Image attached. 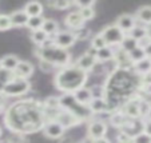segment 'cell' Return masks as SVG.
Returning a JSON list of instances; mask_svg holds the SVG:
<instances>
[{"label": "cell", "instance_id": "816d5d0a", "mask_svg": "<svg viewBox=\"0 0 151 143\" xmlns=\"http://www.w3.org/2000/svg\"><path fill=\"white\" fill-rule=\"evenodd\" d=\"M4 87H6V86H4L3 83H0V92H3V91H4Z\"/></svg>", "mask_w": 151, "mask_h": 143}, {"label": "cell", "instance_id": "3957f363", "mask_svg": "<svg viewBox=\"0 0 151 143\" xmlns=\"http://www.w3.org/2000/svg\"><path fill=\"white\" fill-rule=\"evenodd\" d=\"M87 80H88V72L83 71L76 64H70L56 72L54 78V84L64 94H74L79 88L86 87Z\"/></svg>", "mask_w": 151, "mask_h": 143}, {"label": "cell", "instance_id": "7bdbcfd3", "mask_svg": "<svg viewBox=\"0 0 151 143\" xmlns=\"http://www.w3.org/2000/svg\"><path fill=\"white\" fill-rule=\"evenodd\" d=\"M135 143H151V137L148 134H146L145 131L139 132L137 137H134Z\"/></svg>", "mask_w": 151, "mask_h": 143}, {"label": "cell", "instance_id": "f35d334b", "mask_svg": "<svg viewBox=\"0 0 151 143\" xmlns=\"http://www.w3.org/2000/svg\"><path fill=\"white\" fill-rule=\"evenodd\" d=\"M75 35V37H76V40H86L88 39L90 35H91V31H90L88 28H79V29H75V31H72Z\"/></svg>", "mask_w": 151, "mask_h": 143}, {"label": "cell", "instance_id": "8fae6325", "mask_svg": "<svg viewBox=\"0 0 151 143\" xmlns=\"http://www.w3.org/2000/svg\"><path fill=\"white\" fill-rule=\"evenodd\" d=\"M140 102H142V96L138 95V96L132 98L131 100H128L127 103L120 109V111L124 112L130 119H142V115H140Z\"/></svg>", "mask_w": 151, "mask_h": 143}, {"label": "cell", "instance_id": "ab89813d", "mask_svg": "<svg viewBox=\"0 0 151 143\" xmlns=\"http://www.w3.org/2000/svg\"><path fill=\"white\" fill-rule=\"evenodd\" d=\"M79 12H80V15H82V17L84 19V22L94 19V16H95V9H94V7H87V8H82V9H79Z\"/></svg>", "mask_w": 151, "mask_h": 143}, {"label": "cell", "instance_id": "ac0fdd59", "mask_svg": "<svg viewBox=\"0 0 151 143\" xmlns=\"http://www.w3.org/2000/svg\"><path fill=\"white\" fill-rule=\"evenodd\" d=\"M130 120L131 119H130V118H128L123 111H120V110L114 111L112 114H110V123H111L114 127L119 129V130H122L123 127L130 122Z\"/></svg>", "mask_w": 151, "mask_h": 143}, {"label": "cell", "instance_id": "2e32d148", "mask_svg": "<svg viewBox=\"0 0 151 143\" xmlns=\"http://www.w3.org/2000/svg\"><path fill=\"white\" fill-rule=\"evenodd\" d=\"M115 24H116V26L119 27V28L122 29L126 35H127L128 32L137 26V19H135L132 15H130V14H122L120 16H118Z\"/></svg>", "mask_w": 151, "mask_h": 143}, {"label": "cell", "instance_id": "ba28073f", "mask_svg": "<svg viewBox=\"0 0 151 143\" xmlns=\"http://www.w3.org/2000/svg\"><path fill=\"white\" fill-rule=\"evenodd\" d=\"M107 130H109V126L104 120L92 119L91 122H88V126H87V138L92 140L104 138L107 135Z\"/></svg>", "mask_w": 151, "mask_h": 143}, {"label": "cell", "instance_id": "30bf717a", "mask_svg": "<svg viewBox=\"0 0 151 143\" xmlns=\"http://www.w3.org/2000/svg\"><path fill=\"white\" fill-rule=\"evenodd\" d=\"M42 131H43V134H44V137L50 138V139H62V138L64 137V134H66L64 126H62L56 120H50V122H47Z\"/></svg>", "mask_w": 151, "mask_h": 143}, {"label": "cell", "instance_id": "e0dca14e", "mask_svg": "<svg viewBox=\"0 0 151 143\" xmlns=\"http://www.w3.org/2000/svg\"><path fill=\"white\" fill-rule=\"evenodd\" d=\"M64 23H66L67 27L72 28V31H75V29L83 28V26H84L86 22H84V19L82 17V15H80L79 11H71L66 16V19H64Z\"/></svg>", "mask_w": 151, "mask_h": 143}, {"label": "cell", "instance_id": "5bb4252c", "mask_svg": "<svg viewBox=\"0 0 151 143\" xmlns=\"http://www.w3.org/2000/svg\"><path fill=\"white\" fill-rule=\"evenodd\" d=\"M90 110L92 111V114H112V109L110 107L109 102L104 98H94L91 100V103L88 104Z\"/></svg>", "mask_w": 151, "mask_h": 143}, {"label": "cell", "instance_id": "d6986e66", "mask_svg": "<svg viewBox=\"0 0 151 143\" xmlns=\"http://www.w3.org/2000/svg\"><path fill=\"white\" fill-rule=\"evenodd\" d=\"M9 17H11V22H12V27H24L27 26V23L29 20V16L24 11V8L14 11L9 15Z\"/></svg>", "mask_w": 151, "mask_h": 143}, {"label": "cell", "instance_id": "e575fe53", "mask_svg": "<svg viewBox=\"0 0 151 143\" xmlns=\"http://www.w3.org/2000/svg\"><path fill=\"white\" fill-rule=\"evenodd\" d=\"M15 76H16V75H15L14 71H8V70L0 68V83H3L4 86L8 84Z\"/></svg>", "mask_w": 151, "mask_h": 143}, {"label": "cell", "instance_id": "ee69618b", "mask_svg": "<svg viewBox=\"0 0 151 143\" xmlns=\"http://www.w3.org/2000/svg\"><path fill=\"white\" fill-rule=\"evenodd\" d=\"M39 68L42 70L43 72H52L55 68V66H52L51 63H48V62H46V60H39Z\"/></svg>", "mask_w": 151, "mask_h": 143}, {"label": "cell", "instance_id": "836d02e7", "mask_svg": "<svg viewBox=\"0 0 151 143\" xmlns=\"http://www.w3.org/2000/svg\"><path fill=\"white\" fill-rule=\"evenodd\" d=\"M91 47L92 48H95L96 51H99V50L104 48V47H107V43H106V40L103 39V36L100 34L95 35L94 37H92L91 40Z\"/></svg>", "mask_w": 151, "mask_h": 143}, {"label": "cell", "instance_id": "cb8c5ba5", "mask_svg": "<svg viewBox=\"0 0 151 143\" xmlns=\"http://www.w3.org/2000/svg\"><path fill=\"white\" fill-rule=\"evenodd\" d=\"M0 63H1V68L8 70V71H14L16 70L17 64L20 63V59L16 56V55H6L0 59Z\"/></svg>", "mask_w": 151, "mask_h": 143}, {"label": "cell", "instance_id": "d4e9b609", "mask_svg": "<svg viewBox=\"0 0 151 143\" xmlns=\"http://www.w3.org/2000/svg\"><path fill=\"white\" fill-rule=\"evenodd\" d=\"M132 70H134L138 75H140V76H145V75L150 74L151 72V59L150 57H145L143 60L135 63Z\"/></svg>", "mask_w": 151, "mask_h": 143}, {"label": "cell", "instance_id": "db71d44e", "mask_svg": "<svg viewBox=\"0 0 151 143\" xmlns=\"http://www.w3.org/2000/svg\"><path fill=\"white\" fill-rule=\"evenodd\" d=\"M0 137H1V127H0Z\"/></svg>", "mask_w": 151, "mask_h": 143}, {"label": "cell", "instance_id": "8992f818", "mask_svg": "<svg viewBox=\"0 0 151 143\" xmlns=\"http://www.w3.org/2000/svg\"><path fill=\"white\" fill-rule=\"evenodd\" d=\"M29 90H31V83L28 82V79L15 76L8 84H6L3 94L7 98H19L27 95Z\"/></svg>", "mask_w": 151, "mask_h": 143}, {"label": "cell", "instance_id": "603a6c76", "mask_svg": "<svg viewBox=\"0 0 151 143\" xmlns=\"http://www.w3.org/2000/svg\"><path fill=\"white\" fill-rule=\"evenodd\" d=\"M24 11L27 12L29 17H35V16H43V11H44V6L40 1H29L26 4Z\"/></svg>", "mask_w": 151, "mask_h": 143}, {"label": "cell", "instance_id": "1f68e13d", "mask_svg": "<svg viewBox=\"0 0 151 143\" xmlns=\"http://www.w3.org/2000/svg\"><path fill=\"white\" fill-rule=\"evenodd\" d=\"M128 55H130V59H131V62L134 64L138 63V62H140V60H143L145 57H147L146 56L145 50H143L142 47H139V46H138L135 50H132L131 52H128Z\"/></svg>", "mask_w": 151, "mask_h": 143}, {"label": "cell", "instance_id": "f6af8a7d", "mask_svg": "<svg viewBox=\"0 0 151 143\" xmlns=\"http://www.w3.org/2000/svg\"><path fill=\"white\" fill-rule=\"evenodd\" d=\"M143 131L151 137V120L150 119H143Z\"/></svg>", "mask_w": 151, "mask_h": 143}, {"label": "cell", "instance_id": "74e56055", "mask_svg": "<svg viewBox=\"0 0 151 143\" xmlns=\"http://www.w3.org/2000/svg\"><path fill=\"white\" fill-rule=\"evenodd\" d=\"M9 28H12V22L9 15H0V31H8Z\"/></svg>", "mask_w": 151, "mask_h": 143}, {"label": "cell", "instance_id": "60d3db41", "mask_svg": "<svg viewBox=\"0 0 151 143\" xmlns=\"http://www.w3.org/2000/svg\"><path fill=\"white\" fill-rule=\"evenodd\" d=\"M90 90H91L94 98H104V86H96V84H94V86L90 87Z\"/></svg>", "mask_w": 151, "mask_h": 143}, {"label": "cell", "instance_id": "681fc988", "mask_svg": "<svg viewBox=\"0 0 151 143\" xmlns=\"http://www.w3.org/2000/svg\"><path fill=\"white\" fill-rule=\"evenodd\" d=\"M145 29H146V36L151 40V23L147 24V26H145Z\"/></svg>", "mask_w": 151, "mask_h": 143}, {"label": "cell", "instance_id": "7a4b0ae2", "mask_svg": "<svg viewBox=\"0 0 151 143\" xmlns=\"http://www.w3.org/2000/svg\"><path fill=\"white\" fill-rule=\"evenodd\" d=\"M142 90V76L134 70L115 68L104 82V99L112 111L120 110L128 100L138 96Z\"/></svg>", "mask_w": 151, "mask_h": 143}, {"label": "cell", "instance_id": "bcb514c9", "mask_svg": "<svg viewBox=\"0 0 151 143\" xmlns=\"http://www.w3.org/2000/svg\"><path fill=\"white\" fill-rule=\"evenodd\" d=\"M6 106H7V96L3 94V92H0V112L7 110Z\"/></svg>", "mask_w": 151, "mask_h": 143}, {"label": "cell", "instance_id": "7c38bea8", "mask_svg": "<svg viewBox=\"0 0 151 143\" xmlns=\"http://www.w3.org/2000/svg\"><path fill=\"white\" fill-rule=\"evenodd\" d=\"M114 63H115V68L131 70L134 67V63L130 59L128 52H126L120 47H116V50H114Z\"/></svg>", "mask_w": 151, "mask_h": 143}, {"label": "cell", "instance_id": "d590c367", "mask_svg": "<svg viewBox=\"0 0 151 143\" xmlns=\"http://www.w3.org/2000/svg\"><path fill=\"white\" fill-rule=\"evenodd\" d=\"M6 143H29V139L26 137V135L12 132V134L6 139Z\"/></svg>", "mask_w": 151, "mask_h": 143}, {"label": "cell", "instance_id": "f907efd6", "mask_svg": "<svg viewBox=\"0 0 151 143\" xmlns=\"http://www.w3.org/2000/svg\"><path fill=\"white\" fill-rule=\"evenodd\" d=\"M146 119H150V120H151V107H150V111H148V114H147V116H146Z\"/></svg>", "mask_w": 151, "mask_h": 143}, {"label": "cell", "instance_id": "4fadbf2b", "mask_svg": "<svg viewBox=\"0 0 151 143\" xmlns=\"http://www.w3.org/2000/svg\"><path fill=\"white\" fill-rule=\"evenodd\" d=\"M56 122H59L62 126H64V129H71V127H74V126H78V124H80V123H83L82 120L79 119V118H76L75 115H72L71 112H68V111H66V110H60L59 111V114H58V116H56Z\"/></svg>", "mask_w": 151, "mask_h": 143}, {"label": "cell", "instance_id": "c3c4849f", "mask_svg": "<svg viewBox=\"0 0 151 143\" xmlns=\"http://www.w3.org/2000/svg\"><path fill=\"white\" fill-rule=\"evenodd\" d=\"M143 50H145V52H146V56L151 59V42H150V43H148Z\"/></svg>", "mask_w": 151, "mask_h": 143}, {"label": "cell", "instance_id": "b9f144b4", "mask_svg": "<svg viewBox=\"0 0 151 143\" xmlns=\"http://www.w3.org/2000/svg\"><path fill=\"white\" fill-rule=\"evenodd\" d=\"M116 143H135V142H134V138L132 137L119 131L116 135Z\"/></svg>", "mask_w": 151, "mask_h": 143}, {"label": "cell", "instance_id": "ffe728a7", "mask_svg": "<svg viewBox=\"0 0 151 143\" xmlns=\"http://www.w3.org/2000/svg\"><path fill=\"white\" fill-rule=\"evenodd\" d=\"M32 74H34V66L27 60H20V63L15 70V75L23 79H28Z\"/></svg>", "mask_w": 151, "mask_h": 143}, {"label": "cell", "instance_id": "f546056e", "mask_svg": "<svg viewBox=\"0 0 151 143\" xmlns=\"http://www.w3.org/2000/svg\"><path fill=\"white\" fill-rule=\"evenodd\" d=\"M120 48L124 50L126 52H131L132 50H135L138 47V42L135 39H132L131 36H128V35H126V37L123 39L122 44H120Z\"/></svg>", "mask_w": 151, "mask_h": 143}, {"label": "cell", "instance_id": "9c48e42d", "mask_svg": "<svg viewBox=\"0 0 151 143\" xmlns=\"http://www.w3.org/2000/svg\"><path fill=\"white\" fill-rule=\"evenodd\" d=\"M52 42H54L55 46L60 47V48H64V50H68L70 47H72L78 40L75 37L74 32L72 31H59L56 35L51 37Z\"/></svg>", "mask_w": 151, "mask_h": 143}, {"label": "cell", "instance_id": "7402d4cb", "mask_svg": "<svg viewBox=\"0 0 151 143\" xmlns=\"http://www.w3.org/2000/svg\"><path fill=\"white\" fill-rule=\"evenodd\" d=\"M135 19L142 24L147 26L151 23V6H142L135 12Z\"/></svg>", "mask_w": 151, "mask_h": 143}, {"label": "cell", "instance_id": "11a10c76", "mask_svg": "<svg viewBox=\"0 0 151 143\" xmlns=\"http://www.w3.org/2000/svg\"><path fill=\"white\" fill-rule=\"evenodd\" d=\"M0 68H1V63H0Z\"/></svg>", "mask_w": 151, "mask_h": 143}, {"label": "cell", "instance_id": "4316f807", "mask_svg": "<svg viewBox=\"0 0 151 143\" xmlns=\"http://www.w3.org/2000/svg\"><path fill=\"white\" fill-rule=\"evenodd\" d=\"M42 29L46 32L50 37H52L54 35H56L58 32L60 31V29H59V24H58V22L55 19H46V20H44V23H43Z\"/></svg>", "mask_w": 151, "mask_h": 143}, {"label": "cell", "instance_id": "4dcf8cb0", "mask_svg": "<svg viewBox=\"0 0 151 143\" xmlns=\"http://www.w3.org/2000/svg\"><path fill=\"white\" fill-rule=\"evenodd\" d=\"M127 35H128V36H131L132 39H135L137 42H140L142 39H145V37H146V29H145V27L137 24V26H135L131 31L128 32Z\"/></svg>", "mask_w": 151, "mask_h": 143}, {"label": "cell", "instance_id": "9a60e30c", "mask_svg": "<svg viewBox=\"0 0 151 143\" xmlns=\"http://www.w3.org/2000/svg\"><path fill=\"white\" fill-rule=\"evenodd\" d=\"M75 64H76L79 68H82L83 71L90 72V71H92V70L95 68V66L98 64V59H96V56H94V55L88 54V52L86 51L84 54L78 57Z\"/></svg>", "mask_w": 151, "mask_h": 143}, {"label": "cell", "instance_id": "52a82bcc", "mask_svg": "<svg viewBox=\"0 0 151 143\" xmlns=\"http://www.w3.org/2000/svg\"><path fill=\"white\" fill-rule=\"evenodd\" d=\"M100 35L103 36V39L106 40L107 46L111 47H119L122 44L123 39L126 37V34L116 26V24H111V26H107L102 29Z\"/></svg>", "mask_w": 151, "mask_h": 143}, {"label": "cell", "instance_id": "8d00e7d4", "mask_svg": "<svg viewBox=\"0 0 151 143\" xmlns=\"http://www.w3.org/2000/svg\"><path fill=\"white\" fill-rule=\"evenodd\" d=\"M47 6L52 7L55 9H59V11H64V9H68L71 7V1H67V0H58V1H50L47 3Z\"/></svg>", "mask_w": 151, "mask_h": 143}, {"label": "cell", "instance_id": "44dd1931", "mask_svg": "<svg viewBox=\"0 0 151 143\" xmlns=\"http://www.w3.org/2000/svg\"><path fill=\"white\" fill-rule=\"evenodd\" d=\"M74 96L79 103L84 104V106H88V104L91 103V100L94 99L90 87H82V88H79L78 91L74 92Z\"/></svg>", "mask_w": 151, "mask_h": 143}, {"label": "cell", "instance_id": "83f0119b", "mask_svg": "<svg viewBox=\"0 0 151 143\" xmlns=\"http://www.w3.org/2000/svg\"><path fill=\"white\" fill-rule=\"evenodd\" d=\"M96 59L99 63L102 62H110V60H114V50L111 47H104V48L99 50L96 54Z\"/></svg>", "mask_w": 151, "mask_h": 143}, {"label": "cell", "instance_id": "5b68a950", "mask_svg": "<svg viewBox=\"0 0 151 143\" xmlns=\"http://www.w3.org/2000/svg\"><path fill=\"white\" fill-rule=\"evenodd\" d=\"M60 98V107L66 111L71 112L72 115H75L76 118H79L82 122H91L94 119L95 115L92 114V111L90 110L88 106L79 103L75 99L74 94H63Z\"/></svg>", "mask_w": 151, "mask_h": 143}, {"label": "cell", "instance_id": "484cf974", "mask_svg": "<svg viewBox=\"0 0 151 143\" xmlns=\"http://www.w3.org/2000/svg\"><path fill=\"white\" fill-rule=\"evenodd\" d=\"M50 39H51V37H50L48 35L46 34V32L43 31L42 28L31 32V40L35 43V46H36V47H42V46H44V44H46Z\"/></svg>", "mask_w": 151, "mask_h": 143}, {"label": "cell", "instance_id": "f1b7e54d", "mask_svg": "<svg viewBox=\"0 0 151 143\" xmlns=\"http://www.w3.org/2000/svg\"><path fill=\"white\" fill-rule=\"evenodd\" d=\"M43 106L46 110H59L60 107V98L59 96H48L43 100Z\"/></svg>", "mask_w": 151, "mask_h": 143}, {"label": "cell", "instance_id": "277c9868", "mask_svg": "<svg viewBox=\"0 0 151 143\" xmlns=\"http://www.w3.org/2000/svg\"><path fill=\"white\" fill-rule=\"evenodd\" d=\"M35 55L39 57V60H46L52 66L60 67V68L71 64V54L67 50L55 46L52 39H50L44 46L36 47Z\"/></svg>", "mask_w": 151, "mask_h": 143}, {"label": "cell", "instance_id": "d6a6232c", "mask_svg": "<svg viewBox=\"0 0 151 143\" xmlns=\"http://www.w3.org/2000/svg\"><path fill=\"white\" fill-rule=\"evenodd\" d=\"M44 17L43 16H35V17H29L28 23H27V27H28L31 31H36V29H40L43 27V23H44Z\"/></svg>", "mask_w": 151, "mask_h": 143}, {"label": "cell", "instance_id": "7dc6e473", "mask_svg": "<svg viewBox=\"0 0 151 143\" xmlns=\"http://www.w3.org/2000/svg\"><path fill=\"white\" fill-rule=\"evenodd\" d=\"M91 143H111V142L104 137V138H99V139H94V140L91 139Z\"/></svg>", "mask_w": 151, "mask_h": 143}, {"label": "cell", "instance_id": "f5cc1de1", "mask_svg": "<svg viewBox=\"0 0 151 143\" xmlns=\"http://www.w3.org/2000/svg\"><path fill=\"white\" fill-rule=\"evenodd\" d=\"M80 143H91V139H88V138H87L86 140H83V142H80Z\"/></svg>", "mask_w": 151, "mask_h": 143}, {"label": "cell", "instance_id": "6da1fadb", "mask_svg": "<svg viewBox=\"0 0 151 143\" xmlns=\"http://www.w3.org/2000/svg\"><path fill=\"white\" fill-rule=\"evenodd\" d=\"M3 120L11 132L22 135L40 131L47 123L43 102L32 98H24L8 106Z\"/></svg>", "mask_w": 151, "mask_h": 143}]
</instances>
